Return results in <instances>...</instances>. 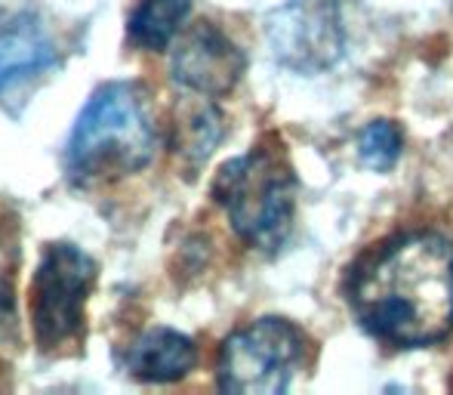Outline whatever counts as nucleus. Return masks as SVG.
Here are the masks:
<instances>
[{
    "label": "nucleus",
    "mask_w": 453,
    "mask_h": 395,
    "mask_svg": "<svg viewBox=\"0 0 453 395\" xmlns=\"http://www.w3.org/2000/svg\"><path fill=\"white\" fill-rule=\"evenodd\" d=\"M127 374L142 383H176L197 368V346L191 337L170 328L139 334L120 355Z\"/></svg>",
    "instance_id": "8"
},
{
    "label": "nucleus",
    "mask_w": 453,
    "mask_h": 395,
    "mask_svg": "<svg viewBox=\"0 0 453 395\" xmlns=\"http://www.w3.org/2000/svg\"><path fill=\"white\" fill-rule=\"evenodd\" d=\"M213 198L226 210L234 235L257 251H278L290 235L296 180L278 145H257L222 164Z\"/></svg>",
    "instance_id": "3"
},
{
    "label": "nucleus",
    "mask_w": 453,
    "mask_h": 395,
    "mask_svg": "<svg viewBox=\"0 0 453 395\" xmlns=\"http://www.w3.org/2000/svg\"><path fill=\"white\" fill-rule=\"evenodd\" d=\"M99 263L78 244L53 241L43 247L28 288V321L43 355H74L87 340V299Z\"/></svg>",
    "instance_id": "4"
},
{
    "label": "nucleus",
    "mask_w": 453,
    "mask_h": 395,
    "mask_svg": "<svg viewBox=\"0 0 453 395\" xmlns=\"http://www.w3.org/2000/svg\"><path fill=\"white\" fill-rule=\"evenodd\" d=\"M191 0H139V6L127 19V37L133 47L161 53L180 35Z\"/></svg>",
    "instance_id": "10"
},
{
    "label": "nucleus",
    "mask_w": 453,
    "mask_h": 395,
    "mask_svg": "<svg viewBox=\"0 0 453 395\" xmlns=\"http://www.w3.org/2000/svg\"><path fill=\"white\" fill-rule=\"evenodd\" d=\"M244 53L213 22H197L176 41L170 56L173 81L195 97H226L244 74Z\"/></svg>",
    "instance_id": "7"
},
{
    "label": "nucleus",
    "mask_w": 453,
    "mask_h": 395,
    "mask_svg": "<svg viewBox=\"0 0 453 395\" xmlns=\"http://www.w3.org/2000/svg\"><path fill=\"white\" fill-rule=\"evenodd\" d=\"M19 263V228L16 216L0 204V269H16Z\"/></svg>",
    "instance_id": "14"
},
{
    "label": "nucleus",
    "mask_w": 453,
    "mask_h": 395,
    "mask_svg": "<svg viewBox=\"0 0 453 395\" xmlns=\"http://www.w3.org/2000/svg\"><path fill=\"white\" fill-rule=\"evenodd\" d=\"M358 155L361 164L376 174H386L395 167L401 155V133L392 120H373V124L364 127V133L358 136Z\"/></svg>",
    "instance_id": "12"
},
{
    "label": "nucleus",
    "mask_w": 453,
    "mask_h": 395,
    "mask_svg": "<svg viewBox=\"0 0 453 395\" xmlns=\"http://www.w3.org/2000/svg\"><path fill=\"white\" fill-rule=\"evenodd\" d=\"M305 340L284 318H259L234 330L219 349L216 380L228 395H280L287 392Z\"/></svg>",
    "instance_id": "5"
},
{
    "label": "nucleus",
    "mask_w": 453,
    "mask_h": 395,
    "mask_svg": "<svg viewBox=\"0 0 453 395\" xmlns=\"http://www.w3.org/2000/svg\"><path fill=\"white\" fill-rule=\"evenodd\" d=\"M157 151L149 90L136 81H108L87 99L68 136L65 167L78 186L139 174Z\"/></svg>",
    "instance_id": "2"
},
{
    "label": "nucleus",
    "mask_w": 453,
    "mask_h": 395,
    "mask_svg": "<svg viewBox=\"0 0 453 395\" xmlns=\"http://www.w3.org/2000/svg\"><path fill=\"white\" fill-rule=\"evenodd\" d=\"M19 315H16V288H12V272L0 269V343L19 340Z\"/></svg>",
    "instance_id": "13"
},
{
    "label": "nucleus",
    "mask_w": 453,
    "mask_h": 395,
    "mask_svg": "<svg viewBox=\"0 0 453 395\" xmlns=\"http://www.w3.org/2000/svg\"><path fill=\"white\" fill-rule=\"evenodd\" d=\"M342 25L336 0H293L274 16L272 43L280 62L303 72H321L342 53Z\"/></svg>",
    "instance_id": "6"
},
{
    "label": "nucleus",
    "mask_w": 453,
    "mask_h": 395,
    "mask_svg": "<svg viewBox=\"0 0 453 395\" xmlns=\"http://www.w3.org/2000/svg\"><path fill=\"white\" fill-rule=\"evenodd\" d=\"M53 66V47L35 25H12L0 35V90Z\"/></svg>",
    "instance_id": "11"
},
{
    "label": "nucleus",
    "mask_w": 453,
    "mask_h": 395,
    "mask_svg": "<svg viewBox=\"0 0 453 395\" xmlns=\"http://www.w3.org/2000/svg\"><path fill=\"white\" fill-rule=\"evenodd\" d=\"M207 99L210 97H201L197 102H185L180 112H176L173 149L191 170L207 161L210 151H213L222 139V114H219V108Z\"/></svg>",
    "instance_id": "9"
},
{
    "label": "nucleus",
    "mask_w": 453,
    "mask_h": 395,
    "mask_svg": "<svg viewBox=\"0 0 453 395\" xmlns=\"http://www.w3.org/2000/svg\"><path fill=\"white\" fill-rule=\"evenodd\" d=\"M352 309L370 334L417 349L453 330V244L417 232L380 247L355 272Z\"/></svg>",
    "instance_id": "1"
}]
</instances>
